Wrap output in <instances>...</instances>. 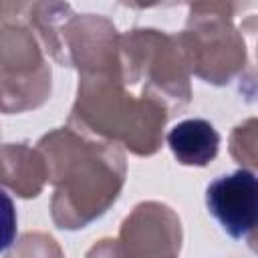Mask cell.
Returning a JSON list of instances; mask_svg holds the SVG:
<instances>
[{
    "instance_id": "1",
    "label": "cell",
    "mask_w": 258,
    "mask_h": 258,
    "mask_svg": "<svg viewBox=\"0 0 258 258\" xmlns=\"http://www.w3.org/2000/svg\"><path fill=\"white\" fill-rule=\"evenodd\" d=\"M206 208L230 238H250L258 222L256 175L236 169L216 177L206 187Z\"/></svg>"
},
{
    "instance_id": "2",
    "label": "cell",
    "mask_w": 258,
    "mask_h": 258,
    "mask_svg": "<svg viewBox=\"0 0 258 258\" xmlns=\"http://www.w3.org/2000/svg\"><path fill=\"white\" fill-rule=\"evenodd\" d=\"M167 145L181 165L204 167L218 155L220 133L206 119H183L169 129Z\"/></svg>"
},
{
    "instance_id": "3",
    "label": "cell",
    "mask_w": 258,
    "mask_h": 258,
    "mask_svg": "<svg viewBox=\"0 0 258 258\" xmlns=\"http://www.w3.org/2000/svg\"><path fill=\"white\" fill-rule=\"evenodd\" d=\"M18 236V218L14 200L6 189L0 187V252H6Z\"/></svg>"
}]
</instances>
